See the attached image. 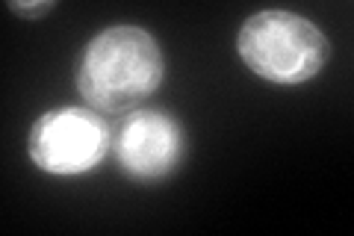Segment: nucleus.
Returning a JSON list of instances; mask_svg holds the SVG:
<instances>
[{"mask_svg": "<svg viewBox=\"0 0 354 236\" xmlns=\"http://www.w3.org/2000/svg\"><path fill=\"white\" fill-rule=\"evenodd\" d=\"M162 51L148 30L118 24L86 44L77 89L101 112H127L162 83Z\"/></svg>", "mask_w": 354, "mask_h": 236, "instance_id": "f257e3e1", "label": "nucleus"}, {"mask_svg": "<svg viewBox=\"0 0 354 236\" xmlns=\"http://www.w3.org/2000/svg\"><path fill=\"white\" fill-rule=\"evenodd\" d=\"M239 56L263 80L295 86L325 69L330 44L313 21L283 9L251 15L239 30Z\"/></svg>", "mask_w": 354, "mask_h": 236, "instance_id": "f03ea898", "label": "nucleus"}, {"mask_svg": "<svg viewBox=\"0 0 354 236\" xmlns=\"http://www.w3.org/2000/svg\"><path fill=\"white\" fill-rule=\"evenodd\" d=\"M113 145L109 125L95 109H50L30 130V160L48 174L92 172Z\"/></svg>", "mask_w": 354, "mask_h": 236, "instance_id": "7ed1b4c3", "label": "nucleus"}, {"mask_svg": "<svg viewBox=\"0 0 354 236\" xmlns=\"http://www.w3.org/2000/svg\"><path fill=\"white\" fill-rule=\"evenodd\" d=\"M115 156L118 165L136 181H160L180 163L183 130L165 112H130L115 133Z\"/></svg>", "mask_w": 354, "mask_h": 236, "instance_id": "20e7f679", "label": "nucleus"}, {"mask_svg": "<svg viewBox=\"0 0 354 236\" xmlns=\"http://www.w3.org/2000/svg\"><path fill=\"white\" fill-rule=\"evenodd\" d=\"M9 9H12L15 15H21V18H41V15H48L50 9H53V3H48V0H44V3H9Z\"/></svg>", "mask_w": 354, "mask_h": 236, "instance_id": "39448f33", "label": "nucleus"}]
</instances>
